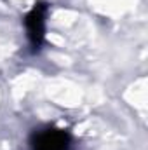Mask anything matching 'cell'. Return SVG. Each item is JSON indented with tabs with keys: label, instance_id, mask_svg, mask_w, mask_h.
Listing matches in <instances>:
<instances>
[{
	"label": "cell",
	"instance_id": "7a4b0ae2",
	"mask_svg": "<svg viewBox=\"0 0 148 150\" xmlns=\"http://www.w3.org/2000/svg\"><path fill=\"white\" fill-rule=\"evenodd\" d=\"M70 136L63 129H47L33 138V150H68Z\"/></svg>",
	"mask_w": 148,
	"mask_h": 150
},
{
	"label": "cell",
	"instance_id": "6da1fadb",
	"mask_svg": "<svg viewBox=\"0 0 148 150\" xmlns=\"http://www.w3.org/2000/svg\"><path fill=\"white\" fill-rule=\"evenodd\" d=\"M45 12H47V5L44 2L35 4V7L28 12L25 25H26V32H28V38L32 42V45L38 49L40 44L44 42V35H45Z\"/></svg>",
	"mask_w": 148,
	"mask_h": 150
}]
</instances>
